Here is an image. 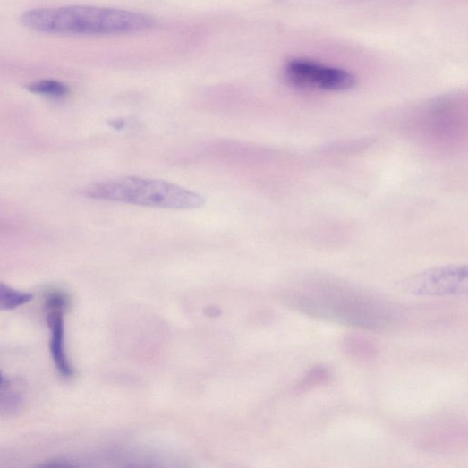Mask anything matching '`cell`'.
<instances>
[{"label":"cell","instance_id":"obj_12","mask_svg":"<svg viewBox=\"0 0 468 468\" xmlns=\"http://www.w3.org/2000/svg\"><path fill=\"white\" fill-rule=\"evenodd\" d=\"M4 381L5 380H4V378L3 374L0 373V388H2L4 386V384H5Z\"/></svg>","mask_w":468,"mask_h":468},{"label":"cell","instance_id":"obj_10","mask_svg":"<svg viewBox=\"0 0 468 468\" xmlns=\"http://www.w3.org/2000/svg\"><path fill=\"white\" fill-rule=\"evenodd\" d=\"M26 89L36 95L50 98H63L69 94L67 84L54 79H42L26 85Z\"/></svg>","mask_w":468,"mask_h":468},{"label":"cell","instance_id":"obj_4","mask_svg":"<svg viewBox=\"0 0 468 468\" xmlns=\"http://www.w3.org/2000/svg\"><path fill=\"white\" fill-rule=\"evenodd\" d=\"M399 286L418 296L464 295L468 288V269L460 265L435 268L404 279Z\"/></svg>","mask_w":468,"mask_h":468},{"label":"cell","instance_id":"obj_3","mask_svg":"<svg viewBox=\"0 0 468 468\" xmlns=\"http://www.w3.org/2000/svg\"><path fill=\"white\" fill-rule=\"evenodd\" d=\"M82 193L95 200L169 209H195L205 204L201 195L183 187L138 177L97 183Z\"/></svg>","mask_w":468,"mask_h":468},{"label":"cell","instance_id":"obj_7","mask_svg":"<svg viewBox=\"0 0 468 468\" xmlns=\"http://www.w3.org/2000/svg\"><path fill=\"white\" fill-rule=\"evenodd\" d=\"M67 295L58 290L47 295V319L51 331L50 351L58 372L64 378H71L72 368L65 349L64 313L68 306Z\"/></svg>","mask_w":468,"mask_h":468},{"label":"cell","instance_id":"obj_9","mask_svg":"<svg viewBox=\"0 0 468 468\" xmlns=\"http://www.w3.org/2000/svg\"><path fill=\"white\" fill-rule=\"evenodd\" d=\"M334 378L332 369L327 364L312 367L296 384L297 394H303L319 389L329 384Z\"/></svg>","mask_w":468,"mask_h":468},{"label":"cell","instance_id":"obj_1","mask_svg":"<svg viewBox=\"0 0 468 468\" xmlns=\"http://www.w3.org/2000/svg\"><path fill=\"white\" fill-rule=\"evenodd\" d=\"M287 302L307 316L371 330L392 328L404 316L402 309L386 297L342 284L296 285Z\"/></svg>","mask_w":468,"mask_h":468},{"label":"cell","instance_id":"obj_2","mask_svg":"<svg viewBox=\"0 0 468 468\" xmlns=\"http://www.w3.org/2000/svg\"><path fill=\"white\" fill-rule=\"evenodd\" d=\"M21 24L53 35L115 36L150 30L152 18L134 12L93 6L36 9L24 13Z\"/></svg>","mask_w":468,"mask_h":468},{"label":"cell","instance_id":"obj_11","mask_svg":"<svg viewBox=\"0 0 468 468\" xmlns=\"http://www.w3.org/2000/svg\"><path fill=\"white\" fill-rule=\"evenodd\" d=\"M31 300V294L0 283V311L18 309L30 302Z\"/></svg>","mask_w":468,"mask_h":468},{"label":"cell","instance_id":"obj_5","mask_svg":"<svg viewBox=\"0 0 468 468\" xmlns=\"http://www.w3.org/2000/svg\"><path fill=\"white\" fill-rule=\"evenodd\" d=\"M416 445L423 450L455 453L467 444V424L454 415L432 417L417 424L413 432Z\"/></svg>","mask_w":468,"mask_h":468},{"label":"cell","instance_id":"obj_8","mask_svg":"<svg viewBox=\"0 0 468 468\" xmlns=\"http://www.w3.org/2000/svg\"><path fill=\"white\" fill-rule=\"evenodd\" d=\"M340 349L348 357L364 362L373 361L379 354L374 340L360 333L346 335L340 343Z\"/></svg>","mask_w":468,"mask_h":468},{"label":"cell","instance_id":"obj_6","mask_svg":"<svg viewBox=\"0 0 468 468\" xmlns=\"http://www.w3.org/2000/svg\"><path fill=\"white\" fill-rule=\"evenodd\" d=\"M285 70L289 81L297 87L345 92L353 89L356 84V79L351 72L310 60H292L286 64Z\"/></svg>","mask_w":468,"mask_h":468}]
</instances>
